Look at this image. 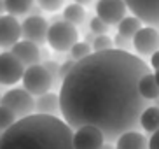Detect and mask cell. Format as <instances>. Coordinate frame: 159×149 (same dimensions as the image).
Listing matches in <instances>:
<instances>
[{
    "label": "cell",
    "mask_w": 159,
    "mask_h": 149,
    "mask_svg": "<svg viewBox=\"0 0 159 149\" xmlns=\"http://www.w3.org/2000/svg\"><path fill=\"white\" fill-rule=\"evenodd\" d=\"M11 53L18 58L25 67H32V65H39L40 61V49L37 44H33L30 41H18L14 46L11 47Z\"/></svg>",
    "instance_id": "4fadbf2b"
},
{
    "label": "cell",
    "mask_w": 159,
    "mask_h": 149,
    "mask_svg": "<svg viewBox=\"0 0 159 149\" xmlns=\"http://www.w3.org/2000/svg\"><path fill=\"white\" fill-rule=\"evenodd\" d=\"M133 16L159 32V0H124Z\"/></svg>",
    "instance_id": "8992f818"
},
{
    "label": "cell",
    "mask_w": 159,
    "mask_h": 149,
    "mask_svg": "<svg viewBox=\"0 0 159 149\" xmlns=\"http://www.w3.org/2000/svg\"><path fill=\"white\" fill-rule=\"evenodd\" d=\"M5 12L11 16H23L28 14L30 7L33 5V0H4Z\"/></svg>",
    "instance_id": "ffe728a7"
},
{
    "label": "cell",
    "mask_w": 159,
    "mask_h": 149,
    "mask_svg": "<svg viewBox=\"0 0 159 149\" xmlns=\"http://www.w3.org/2000/svg\"><path fill=\"white\" fill-rule=\"evenodd\" d=\"M0 105L14 112L16 119H23L35 111V100L25 88H12L5 91L0 98Z\"/></svg>",
    "instance_id": "277c9868"
},
{
    "label": "cell",
    "mask_w": 159,
    "mask_h": 149,
    "mask_svg": "<svg viewBox=\"0 0 159 149\" xmlns=\"http://www.w3.org/2000/svg\"><path fill=\"white\" fill-rule=\"evenodd\" d=\"M2 133H4V130H0V137H2Z\"/></svg>",
    "instance_id": "d590c367"
},
{
    "label": "cell",
    "mask_w": 159,
    "mask_h": 149,
    "mask_svg": "<svg viewBox=\"0 0 159 149\" xmlns=\"http://www.w3.org/2000/svg\"><path fill=\"white\" fill-rule=\"evenodd\" d=\"M150 65L154 67V69H159V49L150 55Z\"/></svg>",
    "instance_id": "f546056e"
},
{
    "label": "cell",
    "mask_w": 159,
    "mask_h": 149,
    "mask_svg": "<svg viewBox=\"0 0 159 149\" xmlns=\"http://www.w3.org/2000/svg\"><path fill=\"white\" fill-rule=\"evenodd\" d=\"M140 128L145 132H154L159 130V107H147L140 114Z\"/></svg>",
    "instance_id": "e0dca14e"
},
{
    "label": "cell",
    "mask_w": 159,
    "mask_h": 149,
    "mask_svg": "<svg viewBox=\"0 0 159 149\" xmlns=\"http://www.w3.org/2000/svg\"><path fill=\"white\" fill-rule=\"evenodd\" d=\"M39 7L42 11H49V12H56L58 9L63 7L65 0H37Z\"/></svg>",
    "instance_id": "484cf974"
},
{
    "label": "cell",
    "mask_w": 159,
    "mask_h": 149,
    "mask_svg": "<svg viewBox=\"0 0 159 149\" xmlns=\"http://www.w3.org/2000/svg\"><path fill=\"white\" fill-rule=\"evenodd\" d=\"M149 74L142 58L121 49L93 51L75 61L60 84V114L72 130L91 125L105 142L114 144L124 132L140 128V114L149 107L138 93V81Z\"/></svg>",
    "instance_id": "6da1fadb"
},
{
    "label": "cell",
    "mask_w": 159,
    "mask_h": 149,
    "mask_svg": "<svg viewBox=\"0 0 159 149\" xmlns=\"http://www.w3.org/2000/svg\"><path fill=\"white\" fill-rule=\"evenodd\" d=\"M149 149H159V130L154 132V133H152V137H150Z\"/></svg>",
    "instance_id": "f1b7e54d"
},
{
    "label": "cell",
    "mask_w": 159,
    "mask_h": 149,
    "mask_svg": "<svg viewBox=\"0 0 159 149\" xmlns=\"http://www.w3.org/2000/svg\"><path fill=\"white\" fill-rule=\"evenodd\" d=\"M79 41V32L75 25L68 23L65 19L56 21V23L49 25L47 30V44L54 49V51H70V47Z\"/></svg>",
    "instance_id": "3957f363"
},
{
    "label": "cell",
    "mask_w": 159,
    "mask_h": 149,
    "mask_svg": "<svg viewBox=\"0 0 159 149\" xmlns=\"http://www.w3.org/2000/svg\"><path fill=\"white\" fill-rule=\"evenodd\" d=\"M75 65V61L72 60V58H68V60H65L63 63H60V81H63L66 77V74L72 70V67Z\"/></svg>",
    "instance_id": "83f0119b"
},
{
    "label": "cell",
    "mask_w": 159,
    "mask_h": 149,
    "mask_svg": "<svg viewBox=\"0 0 159 149\" xmlns=\"http://www.w3.org/2000/svg\"><path fill=\"white\" fill-rule=\"evenodd\" d=\"M18 121L14 116V112L9 111L7 107H4V105H0V130H7L9 126H12L14 123Z\"/></svg>",
    "instance_id": "7402d4cb"
},
{
    "label": "cell",
    "mask_w": 159,
    "mask_h": 149,
    "mask_svg": "<svg viewBox=\"0 0 159 149\" xmlns=\"http://www.w3.org/2000/svg\"><path fill=\"white\" fill-rule=\"evenodd\" d=\"M26 67L16 58L11 51L0 53V84L12 86L18 81H21Z\"/></svg>",
    "instance_id": "52a82bcc"
},
{
    "label": "cell",
    "mask_w": 159,
    "mask_h": 149,
    "mask_svg": "<svg viewBox=\"0 0 159 149\" xmlns=\"http://www.w3.org/2000/svg\"><path fill=\"white\" fill-rule=\"evenodd\" d=\"M72 142H74V149H102V146L105 144V139L100 128L86 125L74 130Z\"/></svg>",
    "instance_id": "9c48e42d"
},
{
    "label": "cell",
    "mask_w": 159,
    "mask_h": 149,
    "mask_svg": "<svg viewBox=\"0 0 159 149\" xmlns=\"http://www.w3.org/2000/svg\"><path fill=\"white\" fill-rule=\"evenodd\" d=\"M21 39V23L16 16L2 14L0 16V47H12Z\"/></svg>",
    "instance_id": "7c38bea8"
},
{
    "label": "cell",
    "mask_w": 159,
    "mask_h": 149,
    "mask_svg": "<svg viewBox=\"0 0 159 149\" xmlns=\"http://www.w3.org/2000/svg\"><path fill=\"white\" fill-rule=\"evenodd\" d=\"M4 12H5V2L4 0H0V16H2Z\"/></svg>",
    "instance_id": "d6a6232c"
},
{
    "label": "cell",
    "mask_w": 159,
    "mask_h": 149,
    "mask_svg": "<svg viewBox=\"0 0 159 149\" xmlns=\"http://www.w3.org/2000/svg\"><path fill=\"white\" fill-rule=\"evenodd\" d=\"M35 114H46V116H58L60 114V97L56 93L39 95L35 100Z\"/></svg>",
    "instance_id": "9a60e30c"
},
{
    "label": "cell",
    "mask_w": 159,
    "mask_h": 149,
    "mask_svg": "<svg viewBox=\"0 0 159 149\" xmlns=\"http://www.w3.org/2000/svg\"><path fill=\"white\" fill-rule=\"evenodd\" d=\"M126 4L124 0H98L96 2V16H98L102 21L110 26V25H116L121 21L124 16H126Z\"/></svg>",
    "instance_id": "30bf717a"
},
{
    "label": "cell",
    "mask_w": 159,
    "mask_h": 149,
    "mask_svg": "<svg viewBox=\"0 0 159 149\" xmlns=\"http://www.w3.org/2000/svg\"><path fill=\"white\" fill-rule=\"evenodd\" d=\"M91 47H93V51H105V49H112V47H114V41L108 37L107 33H105V35H96L94 41H93V44H91Z\"/></svg>",
    "instance_id": "603a6c76"
},
{
    "label": "cell",
    "mask_w": 159,
    "mask_h": 149,
    "mask_svg": "<svg viewBox=\"0 0 159 149\" xmlns=\"http://www.w3.org/2000/svg\"><path fill=\"white\" fill-rule=\"evenodd\" d=\"M94 37H96V35H94L93 32H89L88 35H86V41H84V42H88L89 46H91V44H93V41H94Z\"/></svg>",
    "instance_id": "4dcf8cb0"
},
{
    "label": "cell",
    "mask_w": 159,
    "mask_h": 149,
    "mask_svg": "<svg viewBox=\"0 0 159 149\" xmlns=\"http://www.w3.org/2000/svg\"><path fill=\"white\" fill-rule=\"evenodd\" d=\"M74 130L58 116L30 114L0 137V149H74Z\"/></svg>",
    "instance_id": "7a4b0ae2"
},
{
    "label": "cell",
    "mask_w": 159,
    "mask_h": 149,
    "mask_svg": "<svg viewBox=\"0 0 159 149\" xmlns=\"http://www.w3.org/2000/svg\"><path fill=\"white\" fill-rule=\"evenodd\" d=\"M75 4H79V5H82V7H84V5H89L91 4V2H93V0H74Z\"/></svg>",
    "instance_id": "1f68e13d"
},
{
    "label": "cell",
    "mask_w": 159,
    "mask_h": 149,
    "mask_svg": "<svg viewBox=\"0 0 159 149\" xmlns=\"http://www.w3.org/2000/svg\"><path fill=\"white\" fill-rule=\"evenodd\" d=\"M112 41H114L116 49H121V51H128V49H131V47H133V39L124 37V35H121V33H117Z\"/></svg>",
    "instance_id": "4316f807"
},
{
    "label": "cell",
    "mask_w": 159,
    "mask_h": 149,
    "mask_svg": "<svg viewBox=\"0 0 159 149\" xmlns=\"http://www.w3.org/2000/svg\"><path fill=\"white\" fill-rule=\"evenodd\" d=\"M47 30L49 23L42 16H26L21 23V37L37 46H42L47 42Z\"/></svg>",
    "instance_id": "ba28073f"
},
{
    "label": "cell",
    "mask_w": 159,
    "mask_h": 149,
    "mask_svg": "<svg viewBox=\"0 0 159 149\" xmlns=\"http://www.w3.org/2000/svg\"><path fill=\"white\" fill-rule=\"evenodd\" d=\"M91 53H93V47L89 46L88 42H75L74 46L70 47V58L74 61H80V60H84L86 56H89L91 55Z\"/></svg>",
    "instance_id": "44dd1931"
},
{
    "label": "cell",
    "mask_w": 159,
    "mask_h": 149,
    "mask_svg": "<svg viewBox=\"0 0 159 149\" xmlns=\"http://www.w3.org/2000/svg\"><path fill=\"white\" fill-rule=\"evenodd\" d=\"M133 47L143 56H149L159 49V32L152 26H142L133 35Z\"/></svg>",
    "instance_id": "8fae6325"
},
{
    "label": "cell",
    "mask_w": 159,
    "mask_h": 149,
    "mask_svg": "<svg viewBox=\"0 0 159 149\" xmlns=\"http://www.w3.org/2000/svg\"><path fill=\"white\" fill-rule=\"evenodd\" d=\"M42 67L47 70V74L51 75L52 84L60 81V63H58V61H54V60H46V61L42 63Z\"/></svg>",
    "instance_id": "d4e9b609"
},
{
    "label": "cell",
    "mask_w": 159,
    "mask_h": 149,
    "mask_svg": "<svg viewBox=\"0 0 159 149\" xmlns=\"http://www.w3.org/2000/svg\"><path fill=\"white\" fill-rule=\"evenodd\" d=\"M138 93L149 102V100H156L159 97V86L154 79V74H145L138 81Z\"/></svg>",
    "instance_id": "2e32d148"
},
{
    "label": "cell",
    "mask_w": 159,
    "mask_h": 149,
    "mask_svg": "<svg viewBox=\"0 0 159 149\" xmlns=\"http://www.w3.org/2000/svg\"><path fill=\"white\" fill-rule=\"evenodd\" d=\"M140 28H142V21L136 18V16H124V18L117 23V33L133 39V35H135Z\"/></svg>",
    "instance_id": "ac0fdd59"
},
{
    "label": "cell",
    "mask_w": 159,
    "mask_h": 149,
    "mask_svg": "<svg viewBox=\"0 0 159 149\" xmlns=\"http://www.w3.org/2000/svg\"><path fill=\"white\" fill-rule=\"evenodd\" d=\"M114 147L116 149H149V140H147L145 135H142L140 132L131 130V132H124L116 140Z\"/></svg>",
    "instance_id": "5bb4252c"
},
{
    "label": "cell",
    "mask_w": 159,
    "mask_h": 149,
    "mask_svg": "<svg viewBox=\"0 0 159 149\" xmlns=\"http://www.w3.org/2000/svg\"><path fill=\"white\" fill-rule=\"evenodd\" d=\"M102 149H116V147H114V146L110 144V142H105V144L102 146Z\"/></svg>",
    "instance_id": "836d02e7"
},
{
    "label": "cell",
    "mask_w": 159,
    "mask_h": 149,
    "mask_svg": "<svg viewBox=\"0 0 159 149\" xmlns=\"http://www.w3.org/2000/svg\"><path fill=\"white\" fill-rule=\"evenodd\" d=\"M154 79H156V83H157V86H159V69H156V72H154Z\"/></svg>",
    "instance_id": "e575fe53"
},
{
    "label": "cell",
    "mask_w": 159,
    "mask_h": 149,
    "mask_svg": "<svg viewBox=\"0 0 159 149\" xmlns=\"http://www.w3.org/2000/svg\"><path fill=\"white\" fill-rule=\"evenodd\" d=\"M0 98H2V97H0Z\"/></svg>",
    "instance_id": "8d00e7d4"
},
{
    "label": "cell",
    "mask_w": 159,
    "mask_h": 149,
    "mask_svg": "<svg viewBox=\"0 0 159 149\" xmlns=\"http://www.w3.org/2000/svg\"><path fill=\"white\" fill-rule=\"evenodd\" d=\"M61 18L65 19V21H68V23H72V25H80L86 18V9L82 7V5H79V4L74 2V4L66 5L65 9H63Z\"/></svg>",
    "instance_id": "d6986e66"
},
{
    "label": "cell",
    "mask_w": 159,
    "mask_h": 149,
    "mask_svg": "<svg viewBox=\"0 0 159 149\" xmlns=\"http://www.w3.org/2000/svg\"><path fill=\"white\" fill-rule=\"evenodd\" d=\"M23 81V88L28 91L32 97H39V95L47 93L52 88V79L47 74V70L44 69L40 63L39 65H32L25 69V74L21 77Z\"/></svg>",
    "instance_id": "5b68a950"
},
{
    "label": "cell",
    "mask_w": 159,
    "mask_h": 149,
    "mask_svg": "<svg viewBox=\"0 0 159 149\" xmlns=\"http://www.w3.org/2000/svg\"><path fill=\"white\" fill-rule=\"evenodd\" d=\"M89 30H91L94 35H105V33L108 32V25L105 23V21H102L98 16H94V18H91V21H89Z\"/></svg>",
    "instance_id": "cb8c5ba5"
},
{
    "label": "cell",
    "mask_w": 159,
    "mask_h": 149,
    "mask_svg": "<svg viewBox=\"0 0 159 149\" xmlns=\"http://www.w3.org/2000/svg\"><path fill=\"white\" fill-rule=\"evenodd\" d=\"M157 98H159V97H157Z\"/></svg>",
    "instance_id": "74e56055"
}]
</instances>
